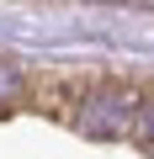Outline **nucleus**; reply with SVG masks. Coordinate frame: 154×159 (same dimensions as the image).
I'll use <instances>...</instances> for the list:
<instances>
[{
  "label": "nucleus",
  "instance_id": "obj_1",
  "mask_svg": "<svg viewBox=\"0 0 154 159\" xmlns=\"http://www.w3.org/2000/svg\"><path fill=\"white\" fill-rule=\"evenodd\" d=\"M133 117H138V90L133 85H96L91 96H80L69 122L85 138H122V133H133Z\"/></svg>",
  "mask_w": 154,
  "mask_h": 159
},
{
  "label": "nucleus",
  "instance_id": "obj_3",
  "mask_svg": "<svg viewBox=\"0 0 154 159\" xmlns=\"http://www.w3.org/2000/svg\"><path fill=\"white\" fill-rule=\"evenodd\" d=\"M133 133L143 138V148H154V96L138 101V117H133Z\"/></svg>",
  "mask_w": 154,
  "mask_h": 159
},
{
  "label": "nucleus",
  "instance_id": "obj_2",
  "mask_svg": "<svg viewBox=\"0 0 154 159\" xmlns=\"http://www.w3.org/2000/svg\"><path fill=\"white\" fill-rule=\"evenodd\" d=\"M32 90H27V80H21V69H11L6 58H0V111H11V106H21Z\"/></svg>",
  "mask_w": 154,
  "mask_h": 159
}]
</instances>
